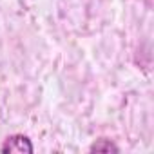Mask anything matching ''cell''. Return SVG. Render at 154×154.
Masks as SVG:
<instances>
[{"label": "cell", "mask_w": 154, "mask_h": 154, "mask_svg": "<svg viewBox=\"0 0 154 154\" xmlns=\"http://www.w3.org/2000/svg\"><path fill=\"white\" fill-rule=\"evenodd\" d=\"M91 152H118V147L111 141V140H96L91 147Z\"/></svg>", "instance_id": "cell-2"}, {"label": "cell", "mask_w": 154, "mask_h": 154, "mask_svg": "<svg viewBox=\"0 0 154 154\" xmlns=\"http://www.w3.org/2000/svg\"><path fill=\"white\" fill-rule=\"evenodd\" d=\"M35 149H33V143L27 136L24 134H13V136H8L0 147V152L2 154H31Z\"/></svg>", "instance_id": "cell-1"}]
</instances>
